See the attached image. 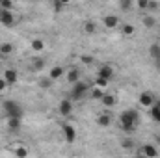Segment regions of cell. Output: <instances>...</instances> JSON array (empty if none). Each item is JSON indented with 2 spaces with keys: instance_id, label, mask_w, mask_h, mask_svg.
<instances>
[{
  "instance_id": "f546056e",
  "label": "cell",
  "mask_w": 160,
  "mask_h": 158,
  "mask_svg": "<svg viewBox=\"0 0 160 158\" xmlns=\"http://www.w3.org/2000/svg\"><path fill=\"white\" fill-rule=\"evenodd\" d=\"M0 7H2V11H11L13 9V2L11 0H0Z\"/></svg>"
},
{
  "instance_id": "ffe728a7",
  "label": "cell",
  "mask_w": 160,
  "mask_h": 158,
  "mask_svg": "<svg viewBox=\"0 0 160 158\" xmlns=\"http://www.w3.org/2000/svg\"><path fill=\"white\" fill-rule=\"evenodd\" d=\"M13 155H15L17 158H26V156H28V149H26L24 145H21V143H19V145H15V147H13Z\"/></svg>"
},
{
  "instance_id": "e575fe53",
  "label": "cell",
  "mask_w": 160,
  "mask_h": 158,
  "mask_svg": "<svg viewBox=\"0 0 160 158\" xmlns=\"http://www.w3.org/2000/svg\"><path fill=\"white\" fill-rule=\"evenodd\" d=\"M158 7H160L158 2H149V6H147V9H151V11H157Z\"/></svg>"
},
{
  "instance_id": "836d02e7",
  "label": "cell",
  "mask_w": 160,
  "mask_h": 158,
  "mask_svg": "<svg viewBox=\"0 0 160 158\" xmlns=\"http://www.w3.org/2000/svg\"><path fill=\"white\" fill-rule=\"evenodd\" d=\"M136 6H138V9L145 11V9H147V6H149V0H140V2L136 4Z\"/></svg>"
},
{
  "instance_id": "3957f363",
  "label": "cell",
  "mask_w": 160,
  "mask_h": 158,
  "mask_svg": "<svg viewBox=\"0 0 160 158\" xmlns=\"http://www.w3.org/2000/svg\"><path fill=\"white\" fill-rule=\"evenodd\" d=\"M89 84H86V82H77L75 86H73V89H71V99L73 101H80V99H84L86 97V93H89Z\"/></svg>"
},
{
  "instance_id": "277c9868",
  "label": "cell",
  "mask_w": 160,
  "mask_h": 158,
  "mask_svg": "<svg viewBox=\"0 0 160 158\" xmlns=\"http://www.w3.org/2000/svg\"><path fill=\"white\" fill-rule=\"evenodd\" d=\"M138 104L143 106V108H151L155 106V95L151 91H142L140 97H138Z\"/></svg>"
},
{
  "instance_id": "52a82bcc",
  "label": "cell",
  "mask_w": 160,
  "mask_h": 158,
  "mask_svg": "<svg viewBox=\"0 0 160 158\" xmlns=\"http://www.w3.org/2000/svg\"><path fill=\"white\" fill-rule=\"evenodd\" d=\"M58 112H60L62 117H71V114H73V102L67 101V99L60 101V104H58Z\"/></svg>"
},
{
  "instance_id": "4dcf8cb0",
  "label": "cell",
  "mask_w": 160,
  "mask_h": 158,
  "mask_svg": "<svg viewBox=\"0 0 160 158\" xmlns=\"http://www.w3.org/2000/svg\"><path fill=\"white\" fill-rule=\"evenodd\" d=\"M80 62H82L84 65H91V63L95 62V58H93L91 54H82V56H80Z\"/></svg>"
},
{
  "instance_id": "1f68e13d",
  "label": "cell",
  "mask_w": 160,
  "mask_h": 158,
  "mask_svg": "<svg viewBox=\"0 0 160 158\" xmlns=\"http://www.w3.org/2000/svg\"><path fill=\"white\" fill-rule=\"evenodd\" d=\"M108 84H110V82H106V80H102V78H95V86H93V87L106 89V87H108Z\"/></svg>"
},
{
  "instance_id": "d4e9b609",
  "label": "cell",
  "mask_w": 160,
  "mask_h": 158,
  "mask_svg": "<svg viewBox=\"0 0 160 158\" xmlns=\"http://www.w3.org/2000/svg\"><path fill=\"white\" fill-rule=\"evenodd\" d=\"M143 26H145V28H155V26H157L155 15H143Z\"/></svg>"
},
{
  "instance_id": "7a4b0ae2",
  "label": "cell",
  "mask_w": 160,
  "mask_h": 158,
  "mask_svg": "<svg viewBox=\"0 0 160 158\" xmlns=\"http://www.w3.org/2000/svg\"><path fill=\"white\" fill-rule=\"evenodd\" d=\"M2 108H4V114H6L8 119H11V117L22 119V116H24V110H22V106L17 101H4Z\"/></svg>"
},
{
  "instance_id": "8992f818",
  "label": "cell",
  "mask_w": 160,
  "mask_h": 158,
  "mask_svg": "<svg viewBox=\"0 0 160 158\" xmlns=\"http://www.w3.org/2000/svg\"><path fill=\"white\" fill-rule=\"evenodd\" d=\"M97 78H102V80H106V82H110V80L114 78V67L108 65V63L101 65L99 71H97Z\"/></svg>"
},
{
  "instance_id": "484cf974",
  "label": "cell",
  "mask_w": 160,
  "mask_h": 158,
  "mask_svg": "<svg viewBox=\"0 0 160 158\" xmlns=\"http://www.w3.org/2000/svg\"><path fill=\"white\" fill-rule=\"evenodd\" d=\"M121 147H123V149H127V151H130V149H134V147H136V143H134V140H132V138H123V140H121Z\"/></svg>"
},
{
  "instance_id": "603a6c76",
  "label": "cell",
  "mask_w": 160,
  "mask_h": 158,
  "mask_svg": "<svg viewBox=\"0 0 160 158\" xmlns=\"http://www.w3.org/2000/svg\"><path fill=\"white\" fill-rule=\"evenodd\" d=\"M104 93H106V91H104V89H99V87H91V89H89V95H91L93 101H101V99L104 97Z\"/></svg>"
},
{
  "instance_id": "7402d4cb",
  "label": "cell",
  "mask_w": 160,
  "mask_h": 158,
  "mask_svg": "<svg viewBox=\"0 0 160 158\" xmlns=\"http://www.w3.org/2000/svg\"><path fill=\"white\" fill-rule=\"evenodd\" d=\"M121 32H123V36H134V34H136V26L130 24V22H125V24L121 26Z\"/></svg>"
},
{
  "instance_id": "ab89813d",
  "label": "cell",
  "mask_w": 160,
  "mask_h": 158,
  "mask_svg": "<svg viewBox=\"0 0 160 158\" xmlns=\"http://www.w3.org/2000/svg\"><path fill=\"white\" fill-rule=\"evenodd\" d=\"M158 28H160V24H158Z\"/></svg>"
},
{
  "instance_id": "30bf717a",
  "label": "cell",
  "mask_w": 160,
  "mask_h": 158,
  "mask_svg": "<svg viewBox=\"0 0 160 158\" xmlns=\"http://www.w3.org/2000/svg\"><path fill=\"white\" fill-rule=\"evenodd\" d=\"M2 78L6 80L8 86H13V84H17V80H19V73H17L15 69H6Z\"/></svg>"
},
{
  "instance_id": "d6986e66",
  "label": "cell",
  "mask_w": 160,
  "mask_h": 158,
  "mask_svg": "<svg viewBox=\"0 0 160 158\" xmlns=\"http://www.w3.org/2000/svg\"><path fill=\"white\" fill-rule=\"evenodd\" d=\"M6 123H8V128H9L11 132H17V130H21V125H22V119L11 117V119H8Z\"/></svg>"
},
{
  "instance_id": "8d00e7d4",
  "label": "cell",
  "mask_w": 160,
  "mask_h": 158,
  "mask_svg": "<svg viewBox=\"0 0 160 158\" xmlns=\"http://www.w3.org/2000/svg\"><path fill=\"white\" fill-rule=\"evenodd\" d=\"M157 143H158V145H160V134H158V136H157Z\"/></svg>"
},
{
  "instance_id": "83f0119b",
  "label": "cell",
  "mask_w": 160,
  "mask_h": 158,
  "mask_svg": "<svg viewBox=\"0 0 160 158\" xmlns=\"http://www.w3.org/2000/svg\"><path fill=\"white\" fill-rule=\"evenodd\" d=\"M149 114H151V119H153L155 123H160V108L157 106V104L149 108Z\"/></svg>"
},
{
  "instance_id": "6da1fadb",
  "label": "cell",
  "mask_w": 160,
  "mask_h": 158,
  "mask_svg": "<svg viewBox=\"0 0 160 158\" xmlns=\"http://www.w3.org/2000/svg\"><path fill=\"white\" fill-rule=\"evenodd\" d=\"M140 125V114L136 110H125L119 114V126L125 132H134Z\"/></svg>"
},
{
  "instance_id": "f35d334b",
  "label": "cell",
  "mask_w": 160,
  "mask_h": 158,
  "mask_svg": "<svg viewBox=\"0 0 160 158\" xmlns=\"http://www.w3.org/2000/svg\"><path fill=\"white\" fill-rule=\"evenodd\" d=\"M0 11H2V7H0Z\"/></svg>"
},
{
  "instance_id": "9c48e42d",
  "label": "cell",
  "mask_w": 160,
  "mask_h": 158,
  "mask_svg": "<svg viewBox=\"0 0 160 158\" xmlns=\"http://www.w3.org/2000/svg\"><path fill=\"white\" fill-rule=\"evenodd\" d=\"M142 155L145 158H158V149L153 143H143L142 145Z\"/></svg>"
},
{
  "instance_id": "e0dca14e",
  "label": "cell",
  "mask_w": 160,
  "mask_h": 158,
  "mask_svg": "<svg viewBox=\"0 0 160 158\" xmlns=\"http://www.w3.org/2000/svg\"><path fill=\"white\" fill-rule=\"evenodd\" d=\"M97 125H99V126H102V128H106V126H110V125H112V116H110L108 112H104V114H101V116L97 117Z\"/></svg>"
},
{
  "instance_id": "ba28073f",
  "label": "cell",
  "mask_w": 160,
  "mask_h": 158,
  "mask_svg": "<svg viewBox=\"0 0 160 158\" xmlns=\"http://www.w3.org/2000/svg\"><path fill=\"white\" fill-rule=\"evenodd\" d=\"M0 24L2 26H13L15 24V15L13 11H0Z\"/></svg>"
},
{
  "instance_id": "5b68a950",
  "label": "cell",
  "mask_w": 160,
  "mask_h": 158,
  "mask_svg": "<svg viewBox=\"0 0 160 158\" xmlns=\"http://www.w3.org/2000/svg\"><path fill=\"white\" fill-rule=\"evenodd\" d=\"M62 132H63V138H65V141H67V143H75V141H77V128H75L73 125L63 123Z\"/></svg>"
},
{
  "instance_id": "d590c367",
  "label": "cell",
  "mask_w": 160,
  "mask_h": 158,
  "mask_svg": "<svg viewBox=\"0 0 160 158\" xmlns=\"http://www.w3.org/2000/svg\"><path fill=\"white\" fill-rule=\"evenodd\" d=\"M6 87H8L6 80H4V78H0V93H2V91H6Z\"/></svg>"
},
{
  "instance_id": "44dd1931",
  "label": "cell",
  "mask_w": 160,
  "mask_h": 158,
  "mask_svg": "<svg viewBox=\"0 0 160 158\" xmlns=\"http://www.w3.org/2000/svg\"><path fill=\"white\" fill-rule=\"evenodd\" d=\"M38 86H39V89H50L52 87V80L48 78V75L47 77H41L38 80Z\"/></svg>"
},
{
  "instance_id": "cb8c5ba5",
  "label": "cell",
  "mask_w": 160,
  "mask_h": 158,
  "mask_svg": "<svg viewBox=\"0 0 160 158\" xmlns=\"http://www.w3.org/2000/svg\"><path fill=\"white\" fill-rule=\"evenodd\" d=\"M11 52H13V43L6 41V43L0 45V54H2V56H9Z\"/></svg>"
},
{
  "instance_id": "5bb4252c",
  "label": "cell",
  "mask_w": 160,
  "mask_h": 158,
  "mask_svg": "<svg viewBox=\"0 0 160 158\" xmlns=\"http://www.w3.org/2000/svg\"><path fill=\"white\" fill-rule=\"evenodd\" d=\"M149 56H151V60H155L157 63H160V43L149 45Z\"/></svg>"
},
{
  "instance_id": "7c38bea8",
  "label": "cell",
  "mask_w": 160,
  "mask_h": 158,
  "mask_svg": "<svg viewBox=\"0 0 160 158\" xmlns=\"http://www.w3.org/2000/svg\"><path fill=\"white\" fill-rule=\"evenodd\" d=\"M102 22H104V26H106L108 30H114L116 26H119V19H118V15H104Z\"/></svg>"
},
{
  "instance_id": "f1b7e54d",
  "label": "cell",
  "mask_w": 160,
  "mask_h": 158,
  "mask_svg": "<svg viewBox=\"0 0 160 158\" xmlns=\"http://www.w3.org/2000/svg\"><path fill=\"white\" fill-rule=\"evenodd\" d=\"M65 6H67V2H65V0H63V2H60V0L52 2V9H54V13H60L62 9H65Z\"/></svg>"
},
{
  "instance_id": "74e56055",
  "label": "cell",
  "mask_w": 160,
  "mask_h": 158,
  "mask_svg": "<svg viewBox=\"0 0 160 158\" xmlns=\"http://www.w3.org/2000/svg\"><path fill=\"white\" fill-rule=\"evenodd\" d=\"M138 158H145V156H143V155H138Z\"/></svg>"
},
{
  "instance_id": "4fadbf2b",
  "label": "cell",
  "mask_w": 160,
  "mask_h": 158,
  "mask_svg": "<svg viewBox=\"0 0 160 158\" xmlns=\"http://www.w3.org/2000/svg\"><path fill=\"white\" fill-rule=\"evenodd\" d=\"M45 65H47V62L43 60V58H34L32 62H30V71L32 73H39L45 69Z\"/></svg>"
},
{
  "instance_id": "8fae6325",
  "label": "cell",
  "mask_w": 160,
  "mask_h": 158,
  "mask_svg": "<svg viewBox=\"0 0 160 158\" xmlns=\"http://www.w3.org/2000/svg\"><path fill=\"white\" fill-rule=\"evenodd\" d=\"M63 75H65V69H63L62 65H54V67H50L48 78L52 80V82H56V80H60V78H62Z\"/></svg>"
},
{
  "instance_id": "2e32d148",
  "label": "cell",
  "mask_w": 160,
  "mask_h": 158,
  "mask_svg": "<svg viewBox=\"0 0 160 158\" xmlns=\"http://www.w3.org/2000/svg\"><path fill=\"white\" fill-rule=\"evenodd\" d=\"M65 75H67V77H65V78H67V82H71L73 86H75L77 82H80V71L77 69V67H73V69H69V71H67Z\"/></svg>"
},
{
  "instance_id": "ac0fdd59",
  "label": "cell",
  "mask_w": 160,
  "mask_h": 158,
  "mask_svg": "<svg viewBox=\"0 0 160 158\" xmlns=\"http://www.w3.org/2000/svg\"><path fill=\"white\" fill-rule=\"evenodd\" d=\"M82 30H84V34L93 36V34H97V22L95 21H86L84 26H82Z\"/></svg>"
},
{
  "instance_id": "4316f807",
  "label": "cell",
  "mask_w": 160,
  "mask_h": 158,
  "mask_svg": "<svg viewBox=\"0 0 160 158\" xmlns=\"http://www.w3.org/2000/svg\"><path fill=\"white\" fill-rule=\"evenodd\" d=\"M30 47H32V50H36V52H41V50L45 48V41H43V39H32Z\"/></svg>"
},
{
  "instance_id": "d6a6232c",
  "label": "cell",
  "mask_w": 160,
  "mask_h": 158,
  "mask_svg": "<svg viewBox=\"0 0 160 158\" xmlns=\"http://www.w3.org/2000/svg\"><path fill=\"white\" fill-rule=\"evenodd\" d=\"M119 7L123 9V11H128V9L132 7V2H130V0H121V2H119Z\"/></svg>"
},
{
  "instance_id": "9a60e30c",
  "label": "cell",
  "mask_w": 160,
  "mask_h": 158,
  "mask_svg": "<svg viewBox=\"0 0 160 158\" xmlns=\"http://www.w3.org/2000/svg\"><path fill=\"white\" fill-rule=\"evenodd\" d=\"M101 102H102V106L104 108H114L116 106V95H112V93H104V97L101 99Z\"/></svg>"
}]
</instances>
